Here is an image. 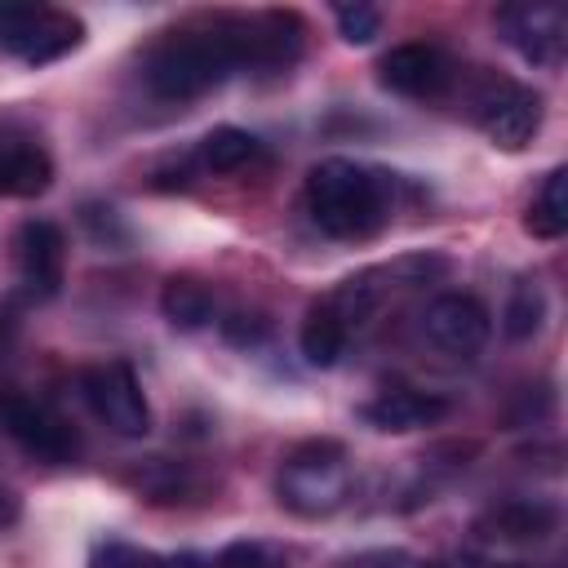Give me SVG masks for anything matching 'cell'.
<instances>
[{
    "label": "cell",
    "instance_id": "cell-1",
    "mask_svg": "<svg viewBox=\"0 0 568 568\" xmlns=\"http://www.w3.org/2000/svg\"><path fill=\"white\" fill-rule=\"evenodd\" d=\"M311 222L333 240H373L395 209V173L359 160H320L306 173Z\"/></svg>",
    "mask_w": 568,
    "mask_h": 568
},
{
    "label": "cell",
    "instance_id": "cell-2",
    "mask_svg": "<svg viewBox=\"0 0 568 568\" xmlns=\"http://www.w3.org/2000/svg\"><path fill=\"white\" fill-rule=\"evenodd\" d=\"M235 67V49H231V31H226V13L209 18V22H191L178 31H164L146 58H142V80L155 98L164 102H191L204 98L209 89H217Z\"/></svg>",
    "mask_w": 568,
    "mask_h": 568
},
{
    "label": "cell",
    "instance_id": "cell-3",
    "mask_svg": "<svg viewBox=\"0 0 568 568\" xmlns=\"http://www.w3.org/2000/svg\"><path fill=\"white\" fill-rule=\"evenodd\" d=\"M355 484L351 470V453L337 439H306L297 444L275 475V497L284 510H293L297 519H328L346 506Z\"/></svg>",
    "mask_w": 568,
    "mask_h": 568
},
{
    "label": "cell",
    "instance_id": "cell-4",
    "mask_svg": "<svg viewBox=\"0 0 568 568\" xmlns=\"http://www.w3.org/2000/svg\"><path fill=\"white\" fill-rule=\"evenodd\" d=\"M80 40H84V22L75 13L49 9V4L0 0V53L44 67V62H58L71 49H80Z\"/></svg>",
    "mask_w": 568,
    "mask_h": 568
},
{
    "label": "cell",
    "instance_id": "cell-5",
    "mask_svg": "<svg viewBox=\"0 0 568 568\" xmlns=\"http://www.w3.org/2000/svg\"><path fill=\"white\" fill-rule=\"evenodd\" d=\"M231 49L240 71H288L306 49V22L293 9H266V13H226Z\"/></svg>",
    "mask_w": 568,
    "mask_h": 568
},
{
    "label": "cell",
    "instance_id": "cell-6",
    "mask_svg": "<svg viewBox=\"0 0 568 568\" xmlns=\"http://www.w3.org/2000/svg\"><path fill=\"white\" fill-rule=\"evenodd\" d=\"M80 395L106 430H115L124 439H142L151 430V404L142 395L138 373L124 359H106V364L84 368L80 373Z\"/></svg>",
    "mask_w": 568,
    "mask_h": 568
},
{
    "label": "cell",
    "instance_id": "cell-7",
    "mask_svg": "<svg viewBox=\"0 0 568 568\" xmlns=\"http://www.w3.org/2000/svg\"><path fill=\"white\" fill-rule=\"evenodd\" d=\"M541 93L528 89V84H515V80H501V75H488L475 93V124L484 129V138L501 151H524L537 129H541Z\"/></svg>",
    "mask_w": 568,
    "mask_h": 568
},
{
    "label": "cell",
    "instance_id": "cell-8",
    "mask_svg": "<svg viewBox=\"0 0 568 568\" xmlns=\"http://www.w3.org/2000/svg\"><path fill=\"white\" fill-rule=\"evenodd\" d=\"M422 337L444 359H475L493 337V315L475 293H439L422 311Z\"/></svg>",
    "mask_w": 568,
    "mask_h": 568
},
{
    "label": "cell",
    "instance_id": "cell-9",
    "mask_svg": "<svg viewBox=\"0 0 568 568\" xmlns=\"http://www.w3.org/2000/svg\"><path fill=\"white\" fill-rule=\"evenodd\" d=\"M0 422L13 435V444L36 462L62 466V462H71L80 453V439H75L71 422L58 417L49 404H40L31 395H4L0 399Z\"/></svg>",
    "mask_w": 568,
    "mask_h": 568
},
{
    "label": "cell",
    "instance_id": "cell-10",
    "mask_svg": "<svg viewBox=\"0 0 568 568\" xmlns=\"http://www.w3.org/2000/svg\"><path fill=\"white\" fill-rule=\"evenodd\" d=\"M13 262H18V280L27 288V297L49 302L58 297L62 280H67V235L58 222L49 217H27L13 235Z\"/></svg>",
    "mask_w": 568,
    "mask_h": 568
},
{
    "label": "cell",
    "instance_id": "cell-11",
    "mask_svg": "<svg viewBox=\"0 0 568 568\" xmlns=\"http://www.w3.org/2000/svg\"><path fill=\"white\" fill-rule=\"evenodd\" d=\"M497 31L532 67H559L568 49V13L559 4H501Z\"/></svg>",
    "mask_w": 568,
    "mask_h": 568
},
{
    "label": "cell",
    "instance_id": "cell-12",
    "mask_svg": "<svg viewBox=\"0 0 568 568\" xmlns=\"http://www.w3.org/2000/svg\"><path fill=\"white\" fill-rule=\"evenodd\" d=\"M377 80L399 98H439L453 84V58L439 44L408 40L382 53Z\"/></svg>",
    "mask_w": 568,
    "mask_h": 568
},
{
    "label": "cell",
    "instance_id": "cell-13",
    "mask_svg": "<svg viewBox=\"0 0 568 568\" xmlns=\"http://www.w3.org/2000/svg\"><path fill=\"white\" fill-rule=\"evenodd\" d=\"M555 528H559V506L541 497H506L475 519V532L501 546H532V541H546Z\"/></svg>",
    "mask_w": 568,
    "mask_h": 568
},
{
    "label": "cell",
    "instance_id": "cell-14",
    "mask_svg": "<svg viewBox=\"0 0 568 568\" xmlns=\"http://www.w3.org/2000/svg\"><path fill=\"white\" fill-rule=\"evenodd\" d=\"M359 417L373 430L408 435V430L439 426L448 417V399L444 395H430V390H413V386H390V390L373 395L368 404H359Z\"/></svg>",
    "mask_w": 568,
    "mask_h": 568
},
{
    "label": "cell",
    "instance_id": "cell-15",
    "mask_svg": "<svg viewBox=\"0 0 568 568\" xmlns=\"http://www.w3.org/2000/svg\"><path fill=\"white\" fill-rule=\"evenodd\" d=\"M53 182V160L40 142L0 124V200H36Z\"/></svg>",
    "mask_w": 568,
    "mask_h": 568
},
{
    "label": "cell",
    "instance_id": "cell-16",
    "mask_svg": "<svg viewBox=\"0 0 568 568\" xmlns=\"http://www.w3.org/2000/svg\"><path fill=\"white\" fill-rule=\"evenodd\" d=\"M160 311H164V320H169L173 328L195 333V328L213 324L217 297H213V288H209L200 275H169L164 288H160Z\"/></svg>",
    "mask_w": 568,
    "mask_h": 568
},
{
    "label": "cell",
    "instance_id": "cell-17",
    "mask_svg": "<svg viewBox=\"0 0 568 568\" xmlns=\"http://www.w3.org/2000/svg\"><path fill=\"white\" fill-rule=\"evenodd\" d=\"M346 342H351V328H346L342 315L320 297V302L306 311L302 333H297V346H302L306 364H315V368H333V364L342 359Z\"/></svg>",
    "mask_w": 568,
    "mask_h": 568
},
{
    "label": "cell",
    "instance_id": "cell-18",
    "mask_svg": "<svg viewBox=\"0 0 568 568\" xmlns=\"http://www.w3.org/2000/svg\"><path fill=\"white\" fill-rule=\"evenodd\" d=\"M124 479L138 488L142 501H155V506L160 501H186L200 493V475L182 462H169V457H151V462L133 466Z\"/></svg>",
    "mask_w": 568,
    "mask_h": 568
},
{
    "label": "cell",
    "instance_id": "cell-19",
    "mask_svg": "<svg viewBox=\"0 0 568 568\" xmlns=\"http://www.w3.org/2000/svg\"><path fill=\"white\" fill-rule=\"evenodd\" d=\"M262 155V142L248 133V129H235V124H217L200 138L195 146V160L209 169V173H240L248 169L253 160Z\"/></svg>",
    "mask_w": 568,
    "mask_h": 568
},
{
    "label": "cell",
    "instance_id": "cell-20",
    "mask_svg": "<svg viewBox=\"0 0 568 568\" xmlns=\"http://www.w3.org/2000/svg\"><path fill=\"white\" fill-rule=\"evenodd\" d=\"M524 231L532 240H559L568 231V169H550L524 213Z\"/></svg>",
    "mask_w": 568,
    "mask_h": 568
},
{
    "label": "cell",
    "instance_id": "cell-21",
    "mask_svg": "<svg viewBox=\"0 0 568 568\" xmlns=\"http://www.w3.org/2000/svg\"><path fill=\"white\" fill-rule=\"evenodd\" d=\"M541 324H546V288H541L537 280L524 275V280L510 288V297H506L501 328H506V337L524 342V337H532Z\"/></svg>",
    "mask_w": 568,
    "mask_h": 568
},
{
    "label": "cell",
    "instance_id": "cell-22",
    "mask_svg": "<svg viewBox=\"0 0 568 568\" xmlns=\"http://www.w3.org/2000/svg\"><path fill=\"white\" fill-rule=\"evenodd\" d=\"M333 22H337V36L346 40V44H373L377 36H382V9H373V4H337L333 9Z\"/></svg>",
    "mask_w": 568,
    "mask_h": 568
},
{
    "label": "cell",
    "instance_id": "cell-23",
    "mask_svg": "<svg viewBox=\"0 0 568 568\" xmlns=\"http://www.w3.org/2000/svg\"><path fill=\"white\" fill-rule=\"evenodd\" d=\"M213 568H284V559L271 546H262V541H231L213 559Z\"/></svg>",
    "mask_w": 568,
    "mask_h": 568
},
{
    "label": "cell",
    "instance_id": "cell-24",
    "mask_svg": "<svg viewBox=\"0 0 568 568\" xmlns=\"http://www.w3.org/2000/svg\"><path fill=\"white\" fill-rule=\"evenodd\" d=\"M155 564H160V555L138 550V546H129V541H106V546H98L93 559H89V568H155Z\"/></svg>",
    "mask_w": 568,
    "mask_h": 568
},
{
    "label": "cell",
    "instance_id": "cell-25",
    "mask_svg": "<svg viewBox=\"0 0 568 568\" xmlns=\"http://www.w3.org/2000/svg\"><path fill=\"white\" fill-rule=\"evenodd\" d=\"M337 568H422V564H417L408 550H395V546L386 550V546H382V550H359V555L342 559Z\"/></svg>",
    "mask_w": 568,
    "mask_h": 568
},
{
    "label": "cell",
    "instance_id": "cell-26",
    "mask_svg": "<svg viewBox=\"0 0 568 568\" xmlns=\"http://www.w3.org/2000/svg\"><path fill=\"white\" fill-rule=\"evenodd\" d=\"M222 333H226V342H235V346H253V342L266 337V320H262V315H244V311H235V315L222 320Z\"/></svg>",
    "mask_w": 568,
    "mask_h": 568
},
{
    "label": "cell",
    "instance_id": "cell-27",
    "mask_svg": "<svg viewBox=\"0 0 568 568\" xmlns=\"http://www.w3.org/2000/svg\"><path fill=\"white\" fill-rule=\"evenodd\" d=\"M84 222L93 226V240H98V244H115V240H111V231H115L120 240H129V231L120 226L115 209H93V204H89V209H84Z\"/></svg>",
    "mask_w": 568,
    "mask_h": 568
},
{
    "label": "cell",
    "instance_id": "cell-28",
    "mask_svg": "<svg viewBox=\"0 0 568 568\" xmlns=\"http://www.w3.org/2000/svg\"><path fill=\"white\" fill-rule=\"evenodd\" d=\"M18 519H22V497L0 484V528H13Z\"/></svg>",
    "mask_w": 568,
    "mask_h": 568
},
{
    "label": "cell",
    "instance_id": "cell-29",
    "mask_svg": "<svg viewBox=\"0 0 568 568\" xmlns=\"http://www.w3.org/2000/svg\"><path fill=\"white\" fill-rule=\"evenodd\" d=\"M155 568H200V559L195 555H173V559H160Z\"/></svg>",
    "mask_w": 568,
    "mask_h": 568
},
{
    "label": "cell",
    "instance_id": "cell-30",
    "mask_svg": "<svg viewBox=\"0 0 568 568\" xmlns=\"http://www.w3.org/2000/svg\"><path fill=\"white\" fill-rule=\"evenodd\" d=\"M484 568H493V564H484ZM497 568H528V564H497Z\"/></svg>",
    "mask_w": 568,
    "mask_h": 568
}]
</instances>
